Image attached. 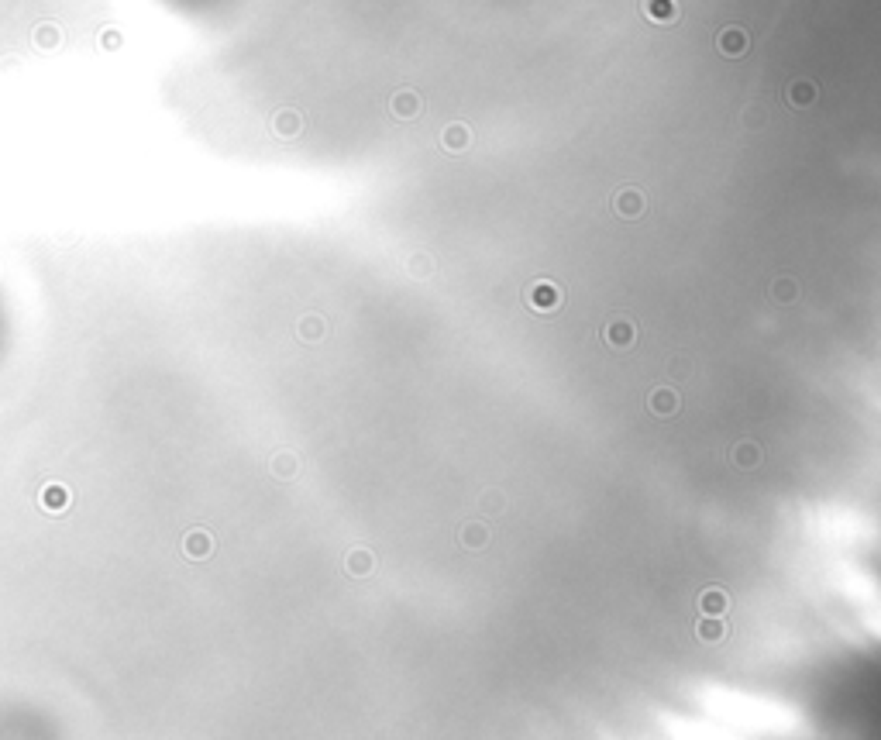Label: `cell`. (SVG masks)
I'll list each match as a JSON object with an SVG mask.
<instances>
[{"mask_svg":"<svg viewBox=\"0 0 881 740\" xmlns=\"http://www.w3.org/2000/svg\"><path fill=\"white\" fill-rule=\"evenodd\" d=\"M527 303L534 307V310H541V314H548V310H558L561 303V289L555 283H534L530 293H527Z\"/></svg>","mask_w":881,"mask_h":740,"instance_id":"obj_1","label":"cell"},{"mask_svg":"<svg viewBox=\"0 0 881 740\" xmlns=\"http://www.w3.org/2000/svg\"><path fill=\"white\" fill-rule=\"evenodd\" d=\"M716 48H720L726 59L744 55V52H747V32H740V28H723L720 39H716Z\"/></svg>","mask_w":881,"mask_h":740,"instance_id":"obj_2","label":"cell"},{"mask_svg":"<svg viewBox=\"0 0 881 740\" xmlns=\"http://www.w3.org/2000/svg\"><path fill=\"white\" fill-rule=\"evenodd\" d=\"M644 14L658 25H672L679 18V0H644Z\"/></svg>","mask_w":881,"mask_h":740,"instance_id":"obj_3","label":"cell"},{"mask_svg":"<svg viewBox=\"0 0 881 740\" xmlns=\"http://www.w3.org/2000/svg\"><path fill=\"white\" fill-rule=\"evenodd\" d=\"M389 111L403 118V121H410V118H417L420 114V97L413 93V90H400L393 100H389Z\"/></svg>","mask_w":881,"mask_h":740,"instance_id":"obj_4","label":"cell"},{"mask_svg":"<svg viewBox=\"0 0 881 740\" xmlns=\"http://www.w3.org/2000/svg\"><path fill=\"white\" fill-rule=\"evenodd\" d=\"M602 334H606V341L616 344V348H627V344H634V337H637V334H634V324H627V321H613Z\"/></svg>","mask_w":881,"mask_h":740,"instance_id":"obj_5","label":"cell"},{"mask_svg":"<svg viewBox=\"0 0 881 740\" xmlns=\"http://www.w3.org/2000/svg\"><path fill=\"white\" fill-rule=\"evenodd\" d=\"M726 603H730V599H726L723 589H706V592H702V613H706V617H723V613H726Z\"/></svg>","mask_w":881,"mask_h":740,"instance_id":"obj_6","label":"cell"},{"mask_svg":"<svg viewBox=\"0 0 881 740\" xmlns=\"http://www.w3.org/2000/svg\"><path fill=\"white\" fill-rule=\"evenodd\" d=\"M651 410L661 413V417H668V413L679 410V396H675L672 389H654V393H651Z\"/></svg>","mask_w":881,"mask_h":740,"instance_id":"obj_7","label":"cell"},{"mask_svg":"<svg viewBox=\"0 0 881 740\" xmlns=\"http://www.w3.org/2000/svg\"><path fill=\"white\" fill-rule=\"evenodd\" d=\"M616 210H620L623 217H637L644 210V197L637 190H623V193L616 197Z\"/></svg>","mask_w":881,"mask_h":740,"instance_id":"obj_8","label":"cell"},{"mask_svg":"<svg viewBox=\"0 0 881 740\" xmlns=\"http://www.w3.org/2000/svg\"><path fill=\"white\" fill-rule=\"evenodd\" d=\"M699 641H706V644H713V641H723V634H726V623H723L720 617L713 620V617H706L702 623H699Z\"/></svg>","mask_w":881,"mask_h":740,"instance_id":"obj_9","label":"cell"},{"mask_svg":"<svg viewBox=\"0 0 881 740\" xmlns=\"http://www.w3.org/2000/svg\"><path fill=\"white\" fill-rule=\"evenodd\" d=\"M469 127L465 124H451L448 131H444V148H451V152H462L465 145H469Z\"/></svg>","mask_w":881,"mask_h":740,"instance_id":"obj_10","label":"cell"},{"mask_svg":"<svg viewBox=\"0 0 881 740\" xmlns=\"http://www.w3.org/2000/svg\"><path fill=\"white\" fill-rule=\"evenodd\" d=\"M789 100L796 104V107H805V104H812L816 100V86L812 83H792V90H789Z\"/></svg>","mask_w":881,"mask_h":740,"instance_id":"obj_11","label":"cell"},{"mask_svg":"<svg viewBox=\"0 0 881 740\" xmlns=\"http://www.w3.org/2000/svg\"><path fill=\"white\" fill-rule=\"evenodd\" d=\"M186 554H190V558H203V554H210V537L203 534V531H193V534L186 537Z\"/></svg>","mask_w":881,"mask_h":740,"instance_id":"obj_12","label":"cell"},{"mask_svg":"<svg viewBox=\"0 0 881 740\" xmlns=\"http://www.w3.org/2000/svg\"><path fill=\"white\" fill-rule=\"evenodd\" d=\"M348 572L352 575H368L372 572V554L368 551H352L348 554Z\"/></svg>","mask_w":881,"mask_h":740,"instance_id":"obj_13","label":"cell"},{"mask_svg":"<svg viewBox=\"0 0 881 740\" xmlns=\"http://www.w3.org/2000/svg\"><path fill=\"white\" fill-rule=\"evenodd\" d=\"M758 458H761L758 445H737V448H733V461H737V465H744V468H754V465H758Z\"/></svg>","mask_w":881,"mask_h":740,"instance_id":"obj_14","label":"cell"},{"mask_svg":"<svg viewBox=\"0 0 881 740\" xmlns=\"http://www.w3.org/2000/svg\"><path fill=\"white\" fill-rule=\"evenodd\" d=\"M485 537H489V531H485L482 524H469V527L462 531V540H465V547H482V544H485Z\"/></svg>","mask_w":881,"mask_h":740,"instance_id":"obj_15","label":"cell"},{"mask_svg":"<svg viewBox=\"0 0 881 740\" xmlns=\"http://www.w3.org/2000/svg\"><path fill=\"white\" fill-rule=\"evenodd\" d=\"M279 131L282 134H293V131H296V114H293V111L279 114Z\"/></svg>","mask_w":881,"mask_h":740,"instance_id":"obj_16","label":"cell"},{"mask_svg":"<svg viewBox=\"0 0 881 740\" xmlns=\"http://www.w3.org/2000/svg\"><path fill=\"white\" fill-rule=\"evenodd\" d=\"M307 330V337H321V321L317 317H307V324H300V334Z\"/></svg>","mask_w":881,"mask_h":740,"instance_id":"obj_17","label":"cell"},{"mask_svg":"<svg viewBox=\"0 0 881 740\" xmlns=\"http://www.w3.org/2000/svg\"><path fill=\"white\" fill-rule=\"evenodd\" d=\"M792 289H796V286H792V283H789V279H782V283H778V286H775V293H778V300H792V296H796V293H792Z\"/></svg>","mask_w":881,"mask_h":740,"instance_id":"obj_18","label":"cell"},{"mask_svg":"<svg viewBox=\"0 0 881 740\" xmlns=\"http://www.w3.org/2000/svg\"><path fill=\"white\" fill-rule=\"evenodd\" d=\"M272 465H279V472H293V458L289 454H279V461H272Z\"/></svg>","mask_w":881,"mask_h":740,"instance_id":"obj_19","label":"cell"}]
</instances>
